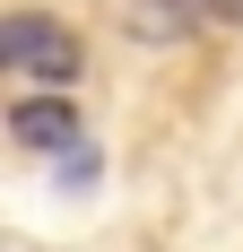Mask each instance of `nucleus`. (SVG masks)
<instances>
[{"mask_svg": "<svg viewBox=\"0 0 243 252\" xmlns=\"http://www.w3.org/2000/svg\"><path fill=\"white\" fill-rule=\"evenodd\" d=\"M0 70L9 78H44V87H70L78 78V35L52 26L44 9H18V18H0Z\"/></svg>", "mask_w": 243, "mask_h": 252, "instance_id": "nucleus-1", "label": "nucleus"}, {"mask_svg": "<svg viewBox=\"0 0 243 252\" xmlns=\"http://www.w3.org/2000/svg\"><path fill=\"white\" fill-rule=\"evenodd\" d=\"M9 139H18V148L70 157V148H78V104H70V96H26V104H9Z\"/></svg>", "mask_w": 243, "mask_h": 252, "instance_id": "nucleus-2", "label": "nucleus"}, {"mask_svg": "<svg viewBox=\"0 0 243 252\" xmlns=\"http://www.w3.org/2000/svg\"><path fill=\"white\" fill-rule=\"evenodd\" d=\"M191 26H209V0H130V35H148V44H174Z\"/></svg>", "mask_w": 243, "mask_h": 252, "instance_id": "nucleus-3", "label": "nucleus"}, {"mask_svg": "<svg viewBox=\"0 0 243 252\" xmlns=\"http://www.w3.org/2000/svg\"><path fill=\"white\" fill-rule=\"evenodd\" d=\"M209 18H217V26H243V0H209Z\"/></svg>", "mask_w": 243, "mask_h": 252, "instance_id": "nucleus-4", "label": "nucleus"}]
</instances>
